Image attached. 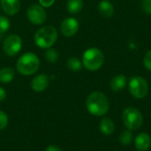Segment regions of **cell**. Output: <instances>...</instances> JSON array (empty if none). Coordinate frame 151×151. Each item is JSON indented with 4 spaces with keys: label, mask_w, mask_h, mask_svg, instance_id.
<instances>
[{
    "label": "cell",
    "mask_w": 151,
    "mask_h": 151,
    "mask_svg": "<svg viewBox=\"0 0 151 151\" xmlns=\"http://www.w3.org/2000/svg\"><path fill=\"white\" fill-rule=\"evenodd\" d=\"M1 6L4 12L8 15H15L20 8L19 0H1Z\"/></svg>",
    "instance_id": "cell-12"
},
{
    "label": "cell",
    "mask_w": 151,
    "mask_h": 151,
    "mask_svg": "<svg viewBox=\"0 0 151 151\" xmlns=\"http://www.w3.org/2000/svg\"><path fill=\"white\" fill-rule=\"evenodd\" d=\"M136 150L139 151L148 150L151 146V137L146 133H141L134 140Z\"/></svg>",
    "instance_id": "cell-11"
},
{
    "label": "cell",
    "mask_w": 151,
    "mask_h": 151,
    "mask_svg": "<svg viewBox=\"0 0 151 151\" xmlns=\"http://www.w3.org/2000/svg\"><path fill=\"white\" fill-rule=\"evenodd\" d=\"M5 97H6V92L2 87H0V102L4 101Z\"/></svg>",
    "instance_id": "cell-26"
},
{
    "label": "cell",
    "mask_w": 151,
    "mask_h": 151,
    "mask_svg": "<svg viewBox=\"0 0 151 151\" xmlns=\"http://www.w3.org/2000/svg\"><path fill=\"white\" fill-rule=\"evenodd\" d=\"M45 58L50 63H55L59 58V53L57 50L49 48L45 52Z\"/></svg>",
    "instance_id": "cell-20"
},
{
    "label": "cell",
    "mask_w": 151,
    "mask_h": 151,
    "mask_svg": "<svg viewBox=\"0 0 151 151\" xmlns=\"http://www.w3.org/2000/svg\"><path fill=\"white\" fill-rule=\"evenodd\" d=\"M80 27V24L78 20L73 17H68L65 18L61 25H60V31L63 35L66 37H71L76 35Z\"/></svg>",
    "instance_id": "cell-9"
},
{
    "label": "cell",
    "mask_w": 151,
    "mask_h": 151,
    "mask_svg": "<svg viewBox=\"0 0 151 151\" xmlns=\"http://www.w3.org/2000/svg\"><path fill=\"white\" fill-rule=\"evenodd\" d=\"M35 44L42 49L50 48L58 39V31L53 26H44L35 34Z\"/></svg>",
    "instance_id": "cell-3"
},
{
    "label": "cell",
    "mask_w": 151,
    "mask_h": 151,
    "mask_svg": "<svg viewBox=\"0 0 151 151\" xmlns=\"http://www.w3.org/2000/svg\"><path fill=\"white\" fill-rule=\"evenodd\" d=\"M8 125V116L7 114L3 111H0V131L4 130Z\"/></svg>",
    "instance_id": "cell-22"
},
{
    "label": "cell",
    "mask_w": 151,
    "mask_h": 151,
    "mask_svg": "<svg viewBox=\"0 0 151 151\" xmlns=\"http://www.w3.org/2000/svg\"><path fill=\"white\" fill-rule=\"evenodd\" d=\"M86 107L88 112L94 116H104L110 108V104L107 96L100 92L94 91L87 98Z\"/></svg>",
    "instance_id": "cell-1"
},
{
    "label": "cell",
    "mask_w": 151,
    "mask_h": 151,
    "mask_svg": "<svg viewBox=\"0 0 151 151\" xmlns=\"http://www.w3.org/2000/svg\"><path fill=\"white\" fill-rule=\"evenodd\" d=\"M84 4L82 0H68L66 4L67 11L72 14L79 13L83 9Z\"/></svg>",
    "instance_id": "cell-16"
},
{
    "label": "cell",
    "mask_w": 151,
    "mask_h": 151,
    "mask_svg": "<svg viewBox=\"0 0 151 151\" xmlns=\"http://www.w3.org/2000/svg\"><path fill=\"white\" fill-rule=\"evenodd\" d=\"M49 83H50L49 77L46 74L42 73L33 78L31 81V88L35 92H42L47 88Z\"/></svg>",
    "instance_id": "cell-10"
},
{
    "label": "cell",
    "mask_w": 151,
    "mask_h": 151,
    "mask_svg": "<svg viewBox=\"0 0 151 151\" xmlns=\"http://www.w3.org/2000/svg\"><path fill=\"white\" fill-rule=\"evenodd\" d=\"M142 9L146 13L151 15V0H143L142 1Z\"/></svg>",
    "instance_id": "cell-24"
},
{
    "label": "cell",
    "mask_w": 151,
    "mask_h": 151,
    "mask_svg": "<svg viewBox=\"0 0 151 151\" xmlns=\"http://www.w3.org/2000/svg\"><path fill=\"white\" fill-rule=\"evenodd\" d=\"M99 128H100V131L102 134H104L105 135H111L115 131V125L111 119L104 118L100 122Z\"/></svg>",
    "instance_id": "cell-15"
},
{
    "label": "cell",
    "mask_w": 151,
    "mask_h": 151,
    "mask_svg": "<svg viewBox=\"0 0 151 151\" xmlns=\"http://www.w3.org/2000/svg\"><path fill=\"white\" fill-rule=\"evenodd\" d=\"M27 15L31 23L35 25H42L46 20V12L41 4H32L27 11Z\"/></svg>",
    "instance_id": "cell-8"
},
{
    "label": "cell",
    "mask_w": 151,
    "mask_h": 151,
    "mask_svg": "<svg viewBox=\"0 0 151 151\" xmlns=\"http://www.w3.org/2000/svg\"><path fill=\"white\" fill-rule=\"evenodd\" d=\"M14 70L11 67H4L0 69V81L2 83H9L14 78Z\"/></svg>",
    "instance_id": "cell-17"
},
{
    "label": "cell",
    "mask_w": 151,
    "mask_h": 151,
    "mask_svg": "<svg viewBox=\"0 0 151 151\" xmlns=\"http://www.w3.org/2000/svg\"><path fill=\"white\" fill-rule=\"evenodd\" d=\"M66 65H67L68 69L73 72H80L82 69V65H83L82 62L75 57L68 58Z\"/></svg>",
    "instance_id": "cell-18"
},
{
    "label": "cell",
    "mask_w": 151,
    "mask_h": 151,
    "mask_svg": "<svg viewBox=\"0 0 151 151\" xmlns=\"http://www.w3.org/2000/svg\"><path fill=\"white\" fill-rule=\"evenodd\" d=\"M10 26V20L4 16H0V37L9 30Z\"/></svg>",
    "instance_id": "cell-21"
},
{
    "label": "cell",
    "mask_w": 151,
    "mask_h": 151,
    "mask_svg": "<svg viewBox=\"0 0 151 151\" xmlns=\"http://www.w3.org/2000/svg\"><path fill=\"white\" fill-rule=\"evenodd\" d=\"M134 140V135L131 132V130H125L119 134V142L122 145L128 146L132 143Z\"/></svg>",
    "instance_id": "cell-19"
},
{
    "label": "cell",
    "mask_w": 151,
    "mask_h": 151,
    "mask_svg": "<svg viewBox=\"0 0 151 151\" xmlns=\"http://www.w3.org/2000/svg\"><path fill=\"white\" fill-rule=\"evenodd\" d=\"M22 47V40L18 35H10L7 36L3 44V50L5 55L12 57L17 55Z\"/></svg>",
    "instance_id": "cell-7"
},
{
    "label": "cell",
    "mask_w": 151,
    "mask_h": 151,
    "mask_svg": "<svg viewBox=\"0 0 151 151\" xmlns=\"http://www.w3.org/2000/svg\"><path fill=\"white\" fill-rule=\"evenodd\" d=\"M45 151H62V150H61L60 148L57 147V146L50 145V146H49V147H47V148H46Z\"/></svg>",
    "instance_id": "cell-27"
},
{
    "label": "cell",
    "mask_w": 151,
    "mask_h": 151,
    "mask_svg": "<svg viewBox=\"0 0 151 151\" xmlns=\"http://www.w3.org/2000/svg\"><path fill=\"white\" fill-rule=\"evenodd\" d=\"M130 94L137 99L144 98L149 92V85L147 81L142 76H134L128 83Z\"/></svg>",
    "instance_id": "cell-6"
},
{
    "label": "cell",
    "mask_w": 151,
    "mask_h": 151,
    "mask_svg": "<svg viewBox=\"0 0 151 151\" xmlns=\"http://www.w3.org/2000/svg\"><path fill=\"white\" fill-rule=\"evenodd\" d=\"M40 66V60L38 57L33 52H27L23 54L17 61L16 69L22 75H32Z\"/></svg>",
    "instance_id": "cell-2"
},
{
    "label": "cell",
    "mask_w": 151,
    "mask_h": 151,
    "mask_svg": "<svg viewBox=\"0 0 151 151\" xmlns=\"http://www.w3.org/2000/svg\"><path fill=\"white\" fill-rule=\"evenodd\" d=\"M98 12L104 18H110L114 13V6L109 0H102L98 4Z\"/></svg>",
    "instance_id": "cell-14"
},
{
    "label": "cell",
    "mask_w": 151,
    "mask_h": 151,
    "mask_svg": "<svg viewBox=\"0 0 151 151\" xmlns=\"http://www.w3.org/2000/svg\"><path fill=\"white\" fill-rule=\"evenodd\" d=\"M104 62V53L98 48L88 49L82 56V65L88 71H96L102 67Z\"/></svg>",
    "instance_id": "cell-4"
},
{
    "label": "cell",
    "mask_w": 151,
    "mask_h": 151,
    "mask_svg": "<svg viewBox=\"0 0 151 151\" xmlns=\"http://www.w3.org/2000/svg\"><path fill=\"white\" fill-rule=\"evenodd\" d=\"M54 2L55 0H39V3L42 7H50Z\"/></svg>",
    "instance_id": "cell-25"
},
{
    "label": "cell",
    "mask_w": 151,
    "mask_h": 151,
    "mask_svg": "<svg viewBox=\"0 0 151 151\" xmlns=\"http://www.w3.org/2000/svg\"><path fill=\"white\" fill-rule=\"evenodd\" d=\"M122 119L128 130L134 131L140 128L143 123L142 114L134 107H127L122 113Z\"/></svg>",
    "instance_id": "cell-5"
},
{
    "label": "cell",
    "mask_w": 151,
    "mask_h": 151,
    "mask_svg": "<svg viewBox=\"0 0 151 151\" xmlns=\"http://www.w3.org/2000/svg\"><path fill=\"white\" fill-rule=\"evenodd\" d=\"M143 65L146 69L151 71V50H150L143 58Z\"/></svg>",
    "instance_id": "cell-23"
},
{
    "label": "cell",
    "mask_w": 151,
    "mask_h": 151,
    "mask_svg": "<svg viewBox=\"0 0 151 151\" xmlns=\"http://www.w3.org/2000/svg\"><path fill=\"white\" fill-rule=\"evenodd\" d=\"M127 83V77L123 74H118V75H115L111 79L110 82V87L112 91L119 92V91L123 90L126 88Z\"/></svg>",
    "instance_id": "cell-13"
}]
</instances>
